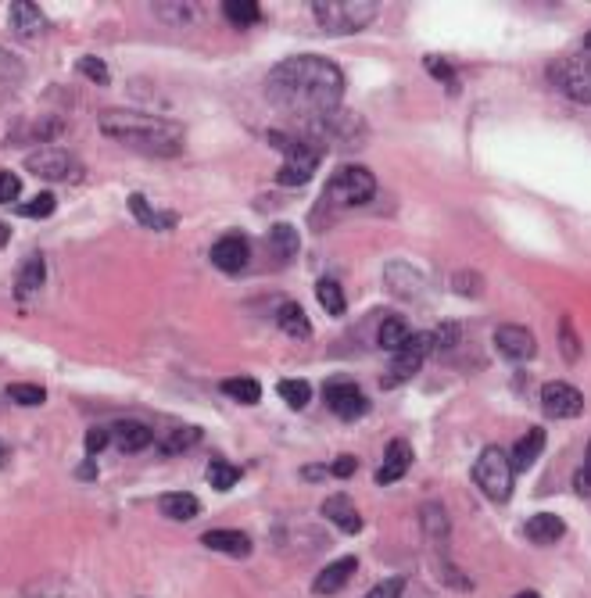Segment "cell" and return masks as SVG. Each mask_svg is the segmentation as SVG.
Returning a JSON list of instances; mask_svg holds the SVG:
<instances>
[{"instance_id": "6da1fadb", "label": "cell", "mask_w": 591, "mask_h": 598, "mask_svg": "<svg viewBox=\"0 0 591 598\" xmlns=\"http://www.w3.org/2000/svg\"><path fill=\"white\" fill-rule=\"evenodd\" d=\"M266 97L291 119L312 126V122L326 119V115H334L341 108L344 72L330 58H319V54H294V58H283L269 72Z\"/></svg>"}, {"instance_id": "7a4b0ae2", "label": "cell", "mask_w": 591, "mask_h": 598, "mask_svg": "<svg viewBox=\"0 0 591 598\" xmlns=\"http://www.w3.org/2000/svg\"><path fill=\"white\" fill-rule=\"evenodd\" d=\"M101 133L119 140L122 147L151 158H176L183 151V126L172 119H158L147 112H129V108H112L101 115Z\"/></svg>"}, {"instance_id": "3957f363", "label": "cell", "mask_w": 591, "mask_h": 598, "mask_svg": "<svg viewBox=\"0 0 591 598\" xmlns=\"http://www.w3.org/2000/svg\"><path fill=\"white\" fill-rule=\"evenodd\" d=\"M377 4L373 0H316L312 15L330 36H352L362 33L366 26H373L377 18Z\"/></svg>"}, {"instance_id": "277c9868", "label": "cell", "mask_w": 591, "mask_h": 598, "mask_svg": "<svg viewBox=\"0 0 591 598\" xmlns=\"http://www.w3.org/2000/svg\"><path fill=\"white\" fill-rule=\"evenodd\" d=\"M473 480H477L480 491H484L491 502H506L516 484V470H513V462H509V452H502L498 445L484 448L477 466H473Z\"/></svg>"}, {"instance_id": "5b68a950", "label": "cell", "mask_w": 591, "mask_h": 598, "mask_svg": "<svg viewBox=\"0 0 591 598\" xmlns=\"http://www.w3.org/2000/svg\"><path fill=\"white\" fill-rule=\"evenodd\" d=\"M377 194V176L362 165H344L334 172V180L326 183V201L337 208H359Z\"/></svg>"}, {"instance_id": "8992f818", "label": "cell", "mask_w": 591, "mask_h": 598, "mask_svg": "<svg viewBox=\"0 0 591 598\" xmlns=\"http://www.w3.org/2000/svg\"><path fill=\"white\" fill-rule=\"evenodd\" d=\"M26 172H33L36 180L47 183H76L83 180V165L76 162V154L58 151V147H40L26 158Z\"/></svg>"}, {"instance_id": "52a82bcc", "label": "cell", "mask_w": 591, "mask_h": 598, "mask_svg": "<svg viewBox=\"0 0 591 598\" xmlns=\"http://www.w3.org/2000/svg\"><path fill=\"white\" fill-rule=\"evenodd\" d=\"M312 133H316V140L319 144H337V147H355L362 137H366V122L359 119V115H352V112H341L337 108L334 115H326V119H319V122H312Z\"/></svg>"}, {"instance_id": "ba28073f", "label": "cell", "mask_w": 591, "mask_h": 598, "mask_svg": "<svg viewBox=\"0 0 591 598\" xmlns=\"http://www.w3.org/2000/svg\"><path fill=\"white\" fill-rule=\"evenodd\" d=\"M556 83L570 101L591 104V51L570 54L556 65Z\"/></svg>"}, {"instance_id": "9c48e42d", "label": "cell", "mask_w": 591, "mask_h": 598, "mask_svg": "<svg viewBox=\"0 0 591 598\" xmlns=\"http://www.w3.org/2000/svg\"><path fill=\"white\" fill-rule=\"evenodd\" d=\"M541 409L552 419H577L584 412V398L574 384H563V380H552V384L541 387Z\"/></svg>"}, {"instance_id": "30bf717a", "label": "cell", "mask_w": 591, "mask_h": 598, "mask_svg": "<svg viewBox=\"0 0 591 598\" xmlns=\"http://www.w3.org/2000/svg\"><path fill=\"white\" fill-rule=\"evenodd\" d=\"M430 351H434V348H430V334H412L409 344L391 355V373H387L384 380H387V384H402V380L416 376Z\"/></svg>"}, {"instance_id": "8fae6325", "label": "cell", "mask_w": 591, "mask_h": 598, "mask_svg": "<svg viewBox=\"0 0 591 598\" xmlns=\"http://www.w3.org/2000/svg\"><path fill=\"white\" fill-rule=\"evenodd\" d=\"M248 258H251V244L244 233H226V237H219L212 244V265L219 273L237 276L248 265Z\"/></svg>"}, {"instance_id": "7c38bea8", "label": "cell", "mask_w": 591, "mask_h": 598, "mask_svg": "<svg viewBox=\"0 0 591 598\" xmlns=\"http://www.w3.org/2000/svg\"><path fill=\"white\" fill-rule=\"evenodd\" d=\"M323 394H326V405H330L341 419H359L362 412L369 409L362 387L352 384V380H330Z\"/></svg>"}, {"instance_id": "4fadbf2b", "label": "cell", "mask_w": 591, "mask_h": 598, "mask_svg": "<svg viewBox=\"0 0 591 598\" xmlns=\"http://www.w3.org/2000/svg\"><path fill=\"white\" fill-rule=\"evenodd\" d=\"M495 348L506 355V359L513 362H527L534 359V351H538V341H534V334L527 330V326H516V323H506L495 330Z\"/></svg>"}, {"instance_id": "5bb4252c", "label": "cell", "mask_w": 591, "mask_h": 598, "mask_svg": "<svg viewBox=\"0 0 591 598\" xmlns=\"http://www.w3.org/2000/svg\"><path fill=\"white\" fill-rule=\"evenodd\" d=\"M355 570H359L355 556L334 559V563L323 566V570L316 573V581H312V591H316V595H337V591H341L344 584H348V581L355 577Z\"/></svg>"}, {"instance_id": "9a60e30c", "label": "cell", "mask_w": 591, "mask_h": 598, "mask_svg": "<svg viewBox=\"0 0 591 598\" xmlns=\"http://www.w3.org/2000/svg\"><path fill=\"white\" fill-rule=\"evenodd\" d=\"M11 33H18V40H40L47 33V18L36 4L18 0V4H11Z\"/></svg>"}, {"instance_id": "2e32d148", "label": "cell", "mask_w": 591, "mask_h": 598, "mask_svg": "<svg viewBox=\"0 0 591 598\" xmlns=\"http://www.w3.org/2000/svg\"><path fill=\"white\" fill-rule=\"evenodd\" d=\"M205 548H215V552H226L233 559H244L251 556V538L244 530L237 527H223V530H205V538H201Z\"/></svg>"}, {"instance_id": "e0dca14e", "label": "cell", "mask_w": 591, "mask_h": 598, "mask_svg": "<svg viewBox=\"0 0 591 598\" xmlns=\"http://www.w3.org/2000/svg\"><path fill=\"white\" fill-rule=\"evenodd\" d=\"M112 441L126 455H133V452H144L147 445H155V434H151L147 423H137V419H119V423L112 427Z\"/></svg>"}, {"instance_id": "ac0fdd59", "label": "cell", "mask_w": 591, "mask_h": 598, "mask_svg": "<svg viewBox=\"0 0 591 598\" xmlns=\"http://www.w3.org/2000/svg\"><path fill=\"white\" fill-rule=\"evenodd\" d=\"M412 466V448L409 441H391L384 452V462H380L377 470V484H394V480H402Z\"/></svg>"}, {"instance_id": "d6986e66", "label": "cell", "mask_w": 591, "mask_h": 598, "mask_svg": "<svg viewBox=\"0 0 591 598\" xmlns=\"http://www.w3.org/2000/svg\"><path fill=\"white\" fill-rule=\"evenodd\" d=\"M323 516L334 523L337 530H344V534H359V530H362V516H359V509H355V502L348 495L326 498V502H323Z\"/></svg>"}, {"instance_id": "ffe728a7", "label": "cell", "mask_w": 591, "mask_h": 598, "mask_svg": "<svg viewBox=\"0 0 591 598\" xmlns=\"http://www.w3.org/2000/svg\"><path fill=\"white\" fill-rule=\"evenodd\" d=\"M541 452H545V430L534 427V430H527V434H523L513 448H509V462H513L516 473H523V470H531L534 462H538Z\"/></svg>"}, {"instance_id": "44dd1931", "label": "cell", "mask_w": 591, "mask_h": 598, "mask_svg": "<svg viewBox=\"0 0 591 598\" xmlns=\"http://www.w3.org/2000/svg\"><path fill=\"white\" fill-rule=\"evenodd\" d=\"M523 534H527V541H534V545H556L566 534V523L559 520L556 513H538L523 523Z\"/></svg>"}, {"instance_id": "7402d4cb", "label": "cell", "mask_w": 591, "mask_h": 598, "mask_svg": "<svg viewBox=\"0 0 591 598\" xmlns=\"http://www.w3.org/2000/svg\"><path fill=\"white\" fill-rule=\"evenodd\" d=\"M126 205H129V212L137 215V223H144L147 230H172V226L180 223V219H176V212H158V208L147 205L144 194H129Z\"/></svg>"}, {"instance_id": "603a6c76", "label": "cell", "mask_w": 591, "mask_h": 598, "mask_svg": "<svg viewBox=\"0 0 591 598\" xmlns=\"http://www.w3.org/2000/svg\"><path fill=\"white\" fill-rule=\"evenodd\" d=\"M43 280H47V262H43V255L36 251V255L26 258V265L18 269V283H15V298H29L33 291H40Z\"/></svg>"}, {"instance_id": "cb8c5ba5", "label": "cell", "mask_w": 591, "mask_h": 598, "mask_svg": "<svg viewBox=\"0 0 591 598\" xmlns=\"http://www.w3.org/2000/svg\"><path fill=\"white\" fill-rule=\"evenodd\" d=\"M276 323H280L283 334L298 337V341H305V337L312 334V323H309V316L301 312L298 301H287V298H283V301H280V312H276Z\"/></svg>"}, {"instance_id": "d4e9b609", "label": "cell", "mask_w": 591, "mask_h": 598, "mask_svg": "<svg viewBox=\"0 0 591 598\" xmlns=\"http://www.w3.org/2000/svg\"><path fill=\"white\" fill-rule=\"evenodd\" d=\"M162 513L169 516V520H180V523H187V520H194L197 513H201V505H197V498L190 495V491H169V495H162Z\"/></svg>"}, {"instance_id": "484cf974", "label": "cell", "mask_w": 591, "mask_h": 598, "mask_svg": "<svg viewBox=\"0 0 591 598\" xmlns=\"http://www.w3.org/2000/svg\"><path fill=\"white\" fill-rule=\"evenodd\" d=\"M409 337H412V330H409V323H405L402 316H387L384 323H380L377 344L394 355V351H402L405 344H409Z\"/></svg>"}, {"instance_id": "4316f807", "label": "cell", "mask_w": 591, "mask_h": 598, "mask_svg": "<svg viewBox=\"0 0 591 598\" xmlns=\"http://www.w3.org/2000/svg\"><path fill=\"white\" fill-rule=\"evenodd\" d=\"M219 391L240 405H258V398H262V387H258V380H251V376H230V380L219 384Z\"/></svg>"}, {"instance_id": "83f0119b", "label": "cell", "mask_w": 591, "mask_h": 598, "mask_svg": "<svg viewBox=\"0 0 591 598\" xmlns=\"http://www.w3.org/2000/svg\"><path fill=\"white\" fill-rule=\"evenodd\" d=\"M298 230L287 223H276L273 230H269V248H273V255L280 258V262H291L294 255H298Z\"/></svg>"}, {"instance_id": "f1b7e54d", "label": "cell", "mask_w": 591, "mask_h": 598, "mask_svg": "<svg viewBox=\"0 0 591 598\" xmlns=\"http://www.w3.org/2000/svg\"><path fill=\"white\" fill-rule=\"evenodd\" d=\"M420 523H423V530H427V538L434 541V545H445L448 541V513L441 509L437 502H427L423 505V513H420Z\"/></svg>"}, {"instance_id": "f546056e", "label": "cell", "mask_w": 591, "mask_h": 598, "mask_svg": "<svg viewBox=\"0 0 591 598\" xmlns=\"http://www.w3.org/2000/svg\"><path fill=\"white\" fill-rule=\"evenodd\" d=\"M316 298H319V305H323L326 316H344V312H348V301H344V291L337 280H319Z\"/></svg>"}, {"instance_id": "4dcf8cb0", "label": "cell", "mask_w": 591, "mask_h": 598, "mask_svg": "<svg viewBox=\"0 0 591 598\" xmlns=\"http://www.w3.org/2000/svg\"><path fill=\"white\" fill-rule=\"evenodd\" d=\"M201 441V430L197 427H180V430H172L169 437H162V455H183V452H190V448Z\"/></svg>"}, {"instance_id": "1f68e13d", "label": "cell", "mask_w": 591, "mask_h": 598, "mask_svg": "<svg viewBox=\"0 0 591 598\" xmlns=\"http://www.w3.org/2000/svg\"><path fill=\"white\" fill-rule=\"evenodd\" d=\"M223 15L230 18L233 26H255L258 18H262V8H258L255 0H226Z\"/></svg>"}, {"instance_id": "d6a6232c", "label": "cell", "mask_w": 591, "mask_h": 598, "mask_svg": "<svg viewBox=\"0 0 591 598\" xmlns=\"http://www.w3.org/2000/svg\"><path fill=\"white\" fill-rule=\"evenodd\" d=\"M237 480H240V470L233 466V462H226V459L208 462V484H212L215 491H230Z\"/></svg>"}, {"instance_id": "836d02e7", "label": "cell", "mask_w": 591, "mask_h": 598, "mask_svg": "<svg viewBox=\"0 0 591 598\" xmlns=\"http://www.w3.org/2000/svg\"><path fill=\"white\" fill-rule=\"evenodd\" d=\"M276 391H280V398L291 405V409H305V405L312 402V387L305 384V380H280Z\"/></svg>"}, {"instance_id": "e575fe53", "label": "cell", "mask_w": 591, "mask_h": 598, "mask_svg": "<svg viewBox=\"0 0 591 598\" xmlns=\"http://www.w3.org/2000/svg\"><path fill=\"white\" fill-rule=\"evenodd\" d=\"M54 208H58V197H54L51 190H40V194H36L33 201H26V205L18 208V212L26 215V219H47Z\"/></svg>"}, {"instance_id": "d590c367", "label": "cell", "mask_w": 591, "mask_h": 598, "mask_svg": "<svg viewBox=\"0 0 591 598\" xmlns=\"http://www.w3.org/2000/svg\"><path fill=\"white\" fill-rule=\"evenodd\" d=\"M559 351H563L566 362L581 359V341H577V330H574V323H570V319H563V323H559Z\"/></svg>"}, {"instance_id": "8d00e7d4", "label": "cell", "mask_w": 591, "mask_h": 598, "mask_svg": "<svg viewBox=\"0 0 591 598\" xmlns=\"http://www.w3.org/2000/svg\"><path fill=\"white\" fill-rule=\"evenodd\" d=\"M8 398L18 405H43L47 402V387H36V384H11L8 387Z\"/></svg>"}, {"instance_id": "74e56055", "label": "cell", "mask_w": 591, "mask_h": 598, "mask_svg": "<svg viewBox=\"0 0 591 598\" xmlns=\"http://www.w3.org/2000/svg\"><path fill=\"white\" fill-rule=\"evenodd\" d=\"M459 341V323H441L430 330V348L434 351H445L452 348V344Z\"/></svg>"}, {"instance_id": "f35d334b", "label": "cell", "mask_w": 591, "mask_h": 598, "mask_svg": "<svg viewBox=\"0 0 591 598\" xmlns=\"http://www.w3.org/2000/svg\"><path fill=\"white\" fill-rule=\"evenodd\" d=\"M76 72H83V76L94 79V83H108V65H104L101 58H94V54H83V58L76 61Z\"/></svg>"}, {"instance_id": "ab89813d", "label": "cell", "mask_w": 591, "mask_h": 598, "mask_svg": "<svg viewBox=\"0 0 591 598\" xmlns=\"http://www.w3.org/2000/svg\"><path fill=\"white\" fill-rule=\"evenodd\" d=\"M151 11H155L158 18H165V22H190V18H194L190 4H151Z\"/></svg>"}, {"instance_id": "60d3db41", "label": "cell", "mask_w": 591, "mask_h": 598, "mask_svg": "<svg viewBox=\"0 0 591 598\" xmlns=\"http://www.w3.org/2000/svg\"><path fill=\"white\" fill-rule=\"evenodd\" d=\"M452 287L459 294H470V298H477L480 291H484V280H480L477 273H473V269H463V273H455L452 276Z\"/></svg>"}, {"instance_id": "b9f144b4", "label": "cell", "mask_w": 591, "mask_h": 598, "mask_svg": "<svg viewBox=\"0 0 591 598\" xmlns=\"http://www.w3.org/2000/svg\"><path fill=\"white\" fill-rule=\"evenodd\" d=\"M108 445H112V430H104V427L86 430V455H90V459H94V455H101Z\"/></svg>"}, {"instance_id": "7bdbcfd3", "label": "cell", "mask_w": 591, "mask_h": 598, "mask_svg": "<svg viewBox=\"0 0 591 598\" xmlns=\"http://www.w3.org/2000/svg\"><path fill=\"white\" fill-rule=\"evenodd\" d=\"M18 194H22V180H18L15 172H0V205L18 201Z\"/></svg>"}, {"instance_id": "ee69618b", "label": "cell", "mask_w": 591, "mask_h": 598, "mask_svg": "<svg viewBox=\"0 0 591 598\" xmlns=\"http://www.w3.org/2000/svg\"><path fill=\"white\" fill-rule=\"evenodd\" d=\"M405 595V581L402 577H391V581H380L377 588H369L366 598H402Z\"/></svg>"}, {"instance_id": "f6af8a7d", "label": "cell", "mask_w": 591, "mask_h": 598, "mask_svg": "<svg viewBox=\"0 0 591 598\" xmlns=\"http://www.w3.org/2000/svg\"><path fill=\"white\" fill-rule=\"evenodd\" d=\"M0 79H8V83H18V79H22V65H18L8 51H0Z\"/></svg>"}, {"instance_id": "bcb514c9", "label": "cell", "mask_w": 591, "mask_h": 598, "mask_svg": "<svg viewBox=\"0 0 591 598\" xmlns=\"http://www.w3.org/2000/svg\"><path fill=\"white\" fill-rule=\"evenodd\" d=\"M427 69H430V76H434V79H441V83H448V79L455 76V72H452V65H448L445 58H437V54H430V58H427Z\"/></svg>"}, {"instance_id": "7dc6e473", "label": "cell", "mask_w": 591, "mask_h": 598, "mask_svg": "<svg viewBox=\"0 0 591 598\" xmlns=\"http://www.w3.org/2000/svg\"><path fill=\"white\" fill-rule=\"evenodd\" d=\"M355 470H359V462H355L352 455H341V459L330 462V473H334V477H341V480H348Z\"/></svg>"}, {"instance_id": "c3c4849f", "label": "cell", "mask_w": 591, "mask_h": 598, "mask_svg": "<svg viewBox=\"0 0 591 598\" xmlns=\"http://www.w3.org/2000/svg\"><path fill=\"white\" fill-rule=\"evenodd\" d=\"M574 491L581 498H591V466H581V470L574 473Z\"/></svg>"}, {"instance_id": "681fc988", "label": "cell", "mask_w": 591, "mask_h": 598, "mask_svg": "<svg viewBox=\"0 0 591 598\" xmlns=\"http://www.w3.org/2000/svg\"><path fill=\"white\" fill-rule=\"evenodd\" d=\"M326 473H330V466H305V470H301V477L312 480V484H319V480H323Z\"/></svg>"}, {"instance_id": "f907efd6", "label": "cell", "mask_w": 591, "mask_h": 598, "mask_svg": "<svg viewBox=\"0 0 591 598\" xmlns=\"http://www.w3.org/2000/svg\"><path fill=\"white\" fill-rule=\"evenodd\" d=\"M94 473H97L94 470V459H86L83 466H79V477H83V480H94Z\"/></svg>"}, {"instance_id": "816d5d0a", "label": "cell", "mask_w": 591, "mask_h": 598, "mask_svg": "<svg viewBox=\"0 0 591 598\" xmlns=\"http://www.w3.org/2000/svg\"><path fill=\"white\" fill-rule=\"evenodd\" d=\"M513 598H541L538 591H520V595H513Z\"/></svg>"}, {"instance_id": "f5cc1de1", "label": "cell", "mask_w": 591, "mask_h": 598, "mask_svg": "<svg viewBox=\"0 0 591 598\" xmlns=\"http://www.w3.org/2000/svg\"><path fill=\"white\" fill-rule=\"evenodd\" d=\"M4 462H8V445H0V466H4Z\"/></svg>"}, {"instance_id": "db71d44e", "label": "cell", "mask_w": 591, "mask_h": 598, "mask_svg": "<svg viewBox=\"0 0 591 598\" xmlns=\"http://www.w3.org/2000/svg\"><path fill=\"white\" fill-rule=\"evenodd\" d=\"M4 240H8V226H0V248H4Z\"/></svg>"}, {"instance_id": "11a10c76", "label": "cell", "mask_w": 591, "mask_h": 598, "mask_svg": "<svg viewBox=\"0 0 591 598\" xmlns=\"http://www.w3.org/2000/svg\"><path fill=\"white\" fill-rule=\"evenodd\" d=\"M584 51H591V33H588V36H584Z\"/></svg>"}, {"instance_id": "9f6ffc18", "label": "cell", "mask_w": 591, "mask_h": 598, "mask_svg": "<svg viewBox=\"0 0 591 598\" xmlns=\"http://www.w3.org/2000/svg\"><path fill=\"white\" fill-rule=\"evenodd\" d=\"M588 466H591V445H588Z\"/></svg>"}]
</instances>
